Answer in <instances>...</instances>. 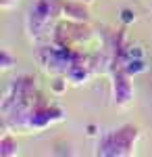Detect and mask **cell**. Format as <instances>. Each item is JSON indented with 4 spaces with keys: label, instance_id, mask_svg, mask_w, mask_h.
I'll use <instances>...</instances> for the list:
<instances>
[{
    "label": "cell",
    "instance_id": "1",
    "mask_svg": "<svg viewBox=\"0 0 152 157\" xmlns=\"http://www.w3.org/2000/svg\"><path fill=\"white\" fill-rule=\"evenodd\" d=\"M138 140V128L123 126L119 130L106 132L98 143V153L102 155H129L133 153V147Z\"/></svg>",
    "mask_w": 152,
    "mask_h": 157
},
{
    "label": "cell",
    "instance_id": "2",
    "mask_svg": "<svg viewBox=\"0 0 152 157\" xmlns=\"http://www.w3.org/2000/svg\"><path fill=\"white\" fill-rule=\"evenodd\" d=\"M60 2L59 0H38L29 9L27 15V29L34 38H40L46 34V29L52 27V19L59 15Z\"/></svg>",
    "mask_w": 152,
    "mask_h": 157
},
{
    "label": "cell",
    "instance_id": "3",
    "mask_svg": "<svg viewBox=\"0 0 152 157\" xmlns=\"http://www.w3.org/2000/svg\"><path fill=\"white\" fill-rule=\"evenodd\" d=\"M0 153L2 155H15L17 151H15V147H13V140L9 134H4V138H2V145H0Z\"/></svg>",
    "mask_w": 152,
    "mask_h": 157
},
{
    "label": "cell",
    "instance_id": "4",
    "mask_svg": "<svg viewBox=\"0 0 152 157\" xmlns=\"http://www.w3.org/2000/svg\"><path fill=\"white\" fill-rule=\"evenodd\" d=\"M11 63H13L11 55H9L6 50H2V69H9V67H11Z\"/></svg>",
    "mask_w": 152,
    "mask_h": 157
},
{
    "label": "cell",
    "instance_id": "5",
    "mask_svg": "<svg viewBox=\"0 0 152 157\" xmlns=\"http://www.w3.org/2000/svg\"><path fill=\"white\" fill-rule=\"evenodd\" d=\"M129 15H133V13H131V11H123V21H127V23L131 21V17H129Z\"/></svg>",
    "mask_w": 152,
    "mask_h": 157
}]
</instances>
